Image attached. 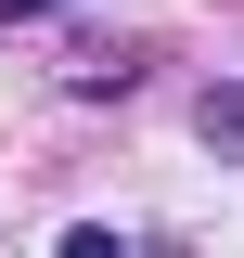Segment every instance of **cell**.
I'll return each mask as SVG.
<instances>
[{
  "label": "cell",
  "mask_w": 244,
  "mask_h": 258,
  "mask_svg": "<svg viewBox=\"0 0 244 258\" xmlns=\"http://www.w3.org/2000/svg\"><path fill=\"white\" fill-rule=\"evenodd\" d=\"M193 129H206V155H244V91H206Z\"/></svg>",
  "instance_id": "6da1fadb"
},
{
  "label": "cell",
  "mask_w": 244,
  "mask_h": 258,
  "mask_svg": "<svg viewBox=\"0 0 244 258\" xmlns=\"http://www.w3.org/2000/svg\"><path fill=\"white\" fill-rule=\"evenodd\" d=\"M64 258H129V245H116L103 220H77V232H64Z\"/></svg>",
  "instance_id": "7a4b0ae2"
},
{
  "label": "cell",
  "mask_w": 244,
  "mask_h": 258,
  "mask_svg": "<svg viewBox=\"0 0 244 258\" xmlns=\"http://www.w3.org/2000/svg\"><path fill=\"white\" fill-rule=\"evenodd\" d=\"M0 13H52V0H0Z\"/></svg>",
  "instance_id": "3957f363"
}]
</instances>
